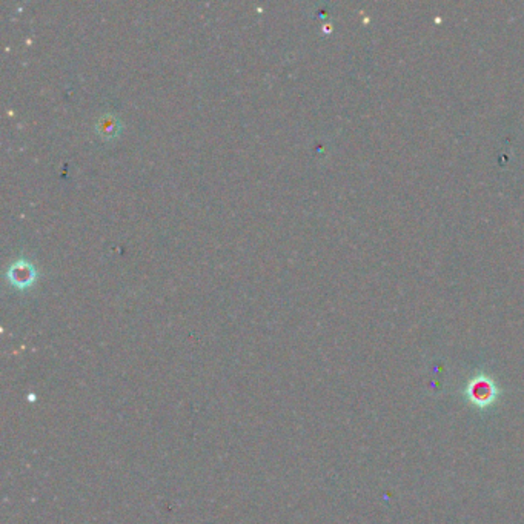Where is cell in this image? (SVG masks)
Listing matches in <instances>:
<instances>
[{"instance_id":"6da1fadb","label":"cell","mask_w":524,"mask_h":524,"mask_svg":"<svg viewBox=\"0 0 524 524\" xmlns=\"http://www.w3.org/2000/svg\"><path fill=\"white\" fill-rule=\"evenodd\" d=\"M498 386L490 377L480 374L475 375L474 379L467 383L465 395L467 402L474 405L479 409H488L497 402L498 398Z\"/></svg>"}]
</instances>
